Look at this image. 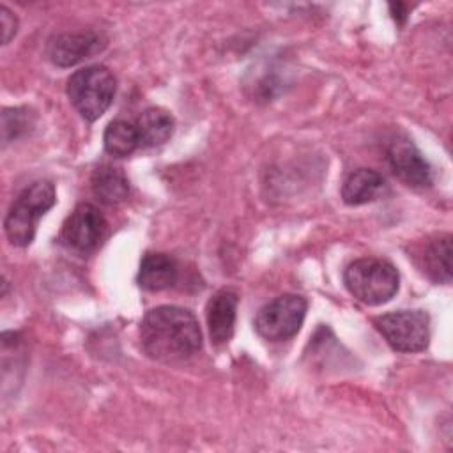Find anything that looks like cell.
<instances>
[{
    "label": "cell",
    "mask_w": 453,
    "mask_h": 453,
    "mask_svg": "<svg viewBox=\"0 0 453 453\" xmlns=\"http://www.w3.org/2000/svg\"><path fill=\"white\" fill-rule=\"evenodd\" d=\"M388 163L393 173L407 186L425 188L432 182V168L409 138H396L388 147Z\"/></svg>",
    "instance_id": "9"
},
{
    "label": "cell",
    "mask_w": 453,
    "mask_h": 453,
    "mask_svg": "<svg viewBox=\"0 0 453 453\" xmlns=\"http://www.w3.org/2000/svg\"><path fill=\"white\" fill-rule=\"evenodd\" d=\"M115 90V76L104 65L81 67L67 80V97L88 122L97 120L110 108Z\"/></svg>",
    "instance_id": "4"
},
{
    "label": "cell",
    "mask_w": 453,
    "mask_h": 453,
    "mask_svg": "<svg viewBox=\"0 0 453 453\" xmlns=\"http://www.w3.org/2000/svg\"><path fill=\"white\" fill-rule=\"evenodd\" d=\"M134 124L140 134V142L145 147L163 145L172 138L175 127L173 117L166 110L157 106L147 108Z\"/></svg>",
    "instance_id": "15"
},
{
    "label": "cell",
    "mask_w": 453,
    "mask_h": 453,
    "mask_svg": "<svg viewBox=\"0 0 453 453\" xmlns=\"http://www.w3.org/2000/svg\"><path fill=\"white\" fill-rule=\"evenodd\" d=\"M421 267L435 283L451 281V235L439 234L430 239L421 253Z\"/></svg>",
    "instance_id": "13"
},
{
    "label": "cell",
    "mask_w": 453,
    "mask_h": 453,
    "mask_svg": "<svg viewBox=\"0 0 453 453\" xmlns=\"http://www.w3.org/2000/svg\"><path fill=\"white\" fill-rule=\"evenodd\" d=\"M177 280V264L166 253H145L138 269V285L147 292L170 288Z\"/></svg>",
    "instance_id": "11"
},
{
    "label": "cell",
    "mask_w": 453,
    "mask_h": 453,
    "mask_svg": "<svg viewBox=\"0 0 453 453\" xmlns=\"http://www.w3.org/2000/svg\"><path fill=\"white\" fill-rule=\"evenodd\" d=\"M32 126L28 111L23 108H7L2 113V138L4 143H7L12 138H18L19 134L27 133Z\"/></svg>",
    "instance_id": "17"
},
{
    "label": "cell",
    "mask_w": 453,
    "mask_h": 453,
    "mask_svg": "<svg viewBox=\"0 0 453 453\" xmlns=\"http://www.w3.org/2000/svg\"><path fill=\"white\" fill-rule=\"evenodd\" d=\"M143 352L161 363H175L191 357L202 347V331L196 317L173 304L152 308L140 324Z\"/></svg>",
    "instance_id": "1"
},
{
    "label": "cell",
    "mask_w": 453,
    "mask_h": 453,
    "mask_svg": "<svg viewBox=\"0 0 453 453\" xmlns=\"http://www.w3.org/2000/svg\"><path fill=\"white\" fill-rule=\"evenodd\" d=\"M106 230L108 223L101 211L92 203H80L67 216L60 232V241L65 248L76 253H90L103 242Z\"/></svg>",
    "instance_id": "7"
},
{
    "label": "cell",
    "mask_w": 453,
    "mask_h": 453,
    "mask_svg": "<svg viewBox=\"0 0 453 453\" xmlns=\"http://www.w3.org/2000/svg\"><path fill=\"white\" fill-rule=\"evenodd\" d=\"M306 308L308 304L304 297L297 294H283L258 310L255 329L269 342L288 340L301 329Z\"/></svg>",
    "instance_id": "6"
},
{
    "label": "cell",
    "mask_w": 453,
    "mask_h": 453,
    "mask_svg": "<svg viewBox=\"0 0 453 453\" xmlns=\"http://www.w3.org/2000/svg\"><path fill=\"white\" fill-rule=\"evenodd\" d=\"M239 296L232 288H219L211 296L205 306L209 336L214 345L226 343L235 327V311H237Z\"/></svg>",
    "instance_id": "10"
},
{
    "label": "cell",
    "mask_w": 453,
    "mask_h": 453,
    "mask_svg": "<svg viewBox=\"0 0 453 453\" xmlns=\"http://www.w3.org/2000/svg\"><path fill=\"white\" fill-rule=\"evenodd\" d=\"M384 188V177L372 168L350 172L342 184V198L347 205H363L379 196Z\"/></svg>",
    "instance_id": "12"
},
{
    "label": "cell",
    "mask_w": 453,
    "mask_h": 453,
    "mask_svg": "<svg viewBox=\"0 0 453 453\" xmlns=\"http://www.w3.org/2000/svg\"><path fill=\"white\" fill-rule=\"evenodd\" d=\"M90 186L94 195L106 205L122 202L129 193V182L124 172L113 165H101L92 172Z\"/></svg>",
    "instance_id": "14"
},
{
    "label": "cell",
    "mask_w": 453,
    "mask_h": 453,
    "mask_svg": "<svg viewBox=\"0 0 453 453\" xmlns=\"http://www.w3.org/2000/svg\"><path fill=\"white\" fill-rule=\"evenodd\" d=\"M343 281L357 301L368 306H379L388 303L396 294L398 271L384 258L365 257L347 265Z\"/></svg>",
    "instance_id": "3"
},
{
    "label": "cell",
    "mask_w": 453,
    "mask_h": 453,
    "mask_svg": "<svg viewBox=\"0 0 453 453\" xmlns=\"http://www.w3.org/2000/svg\"><path fill=\"white\" fill-rule=\"evenodd\" d=\"M106 39L97 32H64L48 44V57L58 67L76 65L103 51Z\"/></svg>",
    "instance_id": "8"
},
{
    "label": "cell",
    "mask_w": 453,
    "mask_h": 453,
    "mask_svg": "<svg viewBox=\"0 0 453 453\" xmlns=\"http://www.w3.org/2000/svg\"><path fill=\"white\" fill-rule=\"evenodd\" d=\"M55 186L50 180H35L27 186L9 207L4 230L11 244L25 248L34 241L39 218L55 205Z\"/></svg>",
    "instance_id": "2"
},
{
    "label": "cell",
    "mask_w": 453,
    "mask_h": 453,
    "mask_svg": "<svg viewBox=\"0 0 453 453\" xmlns=\"http://www.w3.org/2000/svg\"><path fill=\"white\" fill-rule=\"evenodd\" d=\"M0 25H2V44H7L18 32V19L5 5L0 7Z\"/></svg>",
    "instance_id": "18"
},
{
    "label": "cell",
    "mask_w": 453,
    "mask_h": 453,
    "mask_svg": "<svg viewBox=\"0 0 453 453\" xmlns=\"http://www.w3.org/2000/svg\"><path fill=\"white\" fill-rule=\"evenodd\" d=\"M103 143L104 150L113 157H126L142 145L136 124L124 119L108 124L103 134Z\"/></svg>",
    "instance_id": "16"
},
{
    "label": "cell",
    "mask_w": 453,
    "mask_h": 453,
    "mask_svg": "<svg viewBox=\"0 0 453 453\" xmlns=\"http://www.w3.org/2000/svg\"><path fill=\"white\" fill-rule=\"evenodd\" d=\"M384 340L398 352H419L430 340V317L423 310H400L373 320Z\"/></svg>",
    "instance_id": "5"
}]
</instances>
